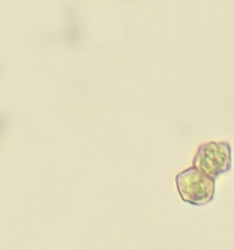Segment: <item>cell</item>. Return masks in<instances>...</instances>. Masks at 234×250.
<instances>
[{"instance_id": "cell-1", "label": "cell", "mask_w": 234, "mask_h": 250, "mask_svg": "<svg viewBox=\"0 0 234 250\" xmlns=\"http://www.w3.org/2000/svg\"><path fill=\"white\" fill-rule=\"evenodd\" d=\"M176 186L180 199L195 207H204L211 203L216 192L214 178L194 166L176 176Z\"/></svg>"}, {"instance_id": "cell-2", "label": "cell", "mask_w": 234, "mask_h": 250, "mask_svg": "<svg viewBox=\"0 0 234 250\" xmlns=\"http://www.w3.org/2000/svg\"><path fill=\"white\" fill-rule=\"evenodd\" d=\"M193 166L216 180L232 168V148L228 142H207L197 148Z\"/></svg>"}]
</instances>
